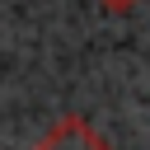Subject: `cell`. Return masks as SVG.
<instances>
[{"label":"cell","mask_w":150,"mask_h":150,"mask_svg":"<svg viewBox=\"0 0 150 150\" xmlns=\"http://www.w3.org/2000/svg\"><path fill=\"white\" fill-rule=\"evenodd\" d=\"M33 150H112V145H108V141H103L84 117L70 112V117H61V122H56V127L33 145Z\"/></svg>","instance_id":"6da1fadb"},{"label":"cell","mask_w":150,"mask_h":150,"mask_svg":"<svg viewBox=\"0 0 150 150\" xmlns=\"http://www.w3.org/2000/svg\"><path fill=\"white\" fill-rule=\"evenodd\" d=\"M103 5H108V9H117V14H127V9L136 5V0H103Z\"/></svg>","instance_id":"7a4b0ae2"}]
</instances>
